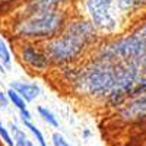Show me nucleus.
Returning a JSON list of instances; mask_svg holds the SVG:
<instances>
[{"instance_id":"nucleus-4","label":"nucleus","mask_w":146,"mask_h":146,"mask_svg":"<svg viewBox=\"0 0 146 146\" xmlns=\"http://www.w3.org/2000/svg\"><path fill=\"white\" fill-rule=\"evenodd\" d=\"M120 118L126 123H142L146 121V94L131 96L118 110Z\"/></svg>"},{"instance_id":"nucleus-8","label":"nucleus","mask_w":146,"mask_h":146,"mask_svg":"<svg viewBox=\"0 0 146 146\" xmlns=\"http://www.w3.org/2000/svg\"><path fill=\"white\" fill-rule=\"evenodd\" d=\"M9 131L12 135V139L15 142V146H28L29 139L27 137L25 131H23L16 123H9Z\"/></svg>"},{"instance_id":"nucleus-2","label":"nucleus","mask_w":146,"mask_h":146,"mask_svg":"<svg viewBox=\"0 0 146 146\" xmlns=\"http://www.w3.org/2000/svg\"><path fill=\"white\" fill-rule=\"evenodd\" d=\"M66 25L64 13L58 7L32 10L19 23H16L15 32L21 38L27 40H50L58 35Z\"/></svg>"},{"instance_id":"nucleus-16","label":"nucleus","mask_w":146,"mask_h":146,"mask_svg":"<svg viewBox=\"0 0 146 146\" xmlns=\"http://www.w3.org/2000/svg\"><path fill=\"white\" fill-rule=\"evenodd\" d=\"M51 142H53V146H72L66 140V137L63 135H60L58 131H54L51 135Z\"/></svg>"},{"instance_id":"nucleus-6","label":"nucleus","mask_w":146,"mask_h":146,"mask_svg":"<svg viewBox=\"0 0 146 146\" xmlns=\"http://www.w3.org/2000/svg\"><path fill=\"white\" fill-rule=\"evenodd\" d=\"M9 88L13 89V91H16V92L22 96V98H23V101H25L27 104L35 101V100L40 96V94H41L40 85L35 83V82H21V80H15V82H10Z\"/></svg>"},{"instance_id":"nucleus-7","label":"nucleus","mask_w":146,"mask_h":146,"mask_svg":"<svg viewBox=\"0 0 146 146\" xmlns=\"http://www.w3.org/2000/svg\"><path fill=\"white\" fill-rule=\"evenodd\" d=\"M121 13H133L146 6V0H115Z\"/></svg>"},{"instance_id":"nucleus-19","label":"nucleus","mask_w":146,"mask_h":146,"mask_svg":"<svg viewBox=\"0 0 146 146\" xmlns=\"http://www.w3.org/2000/svg\"><path fill=\"white\" fill-rule=\"evenodd\" d=\"M89 136H91V131L85 130V131H83V137H89Z\"/></svg>"},{"instance_id":"nucleus-12","label":"nucleus","mask_w":146,"mask_h":146,"mask_svg":"<svg viewBox=\"0 0 146 146\" xmlns=\"http://www.w3.org/2000/svg\"><path fill=\"white\" fill-rule=\"evenodd\" d=\"M0 64L5 69H10L12 66V54L9 51L6 42L2 38H0Z\"/></svg>"},{"instance_id":"nucleus-3","label":"nucleus","mask_w":146,"mask_h":146,"mask_svg":"<svg viewBox=\"0 0 146 146\" xmlns=\"http://www.w3.org/2000/svg\"><path fill=\"white\" fill-rule=\"evenodd\" d=\"M88 21L96 31L114 34L121 25V10L115 0H83Z\"/></svg>"},{"instance_id":"nucleus-1","label":"nucleus","mask_w":146,"mask_h":146,"mask_svg":"<svg viewBox=\"0 0 146 146\" xmlns=\"http://www.w3.org/2000/svg\"><path fill=\"white\" fill-rule=\"evenodd\" d=\"M96 35L98 31L88 19H73L66 22L58 35L44 42L42 51L51 63L67 64L79 58L82 53L95 42Z\"/></svg>"},{"instance_id":"nucleus-5","label":"nucleus","mask_w":146,"mask_h":146,"mask_svg":"<svg viewBox=\"0 0 146 146\" xmlns=\"http://www.w3.org/2000/svg\"><path fill=\"white\" fill-rule=\"evenodd\" d=\"M19 57H21L22 63H25L28 67H31L34 70H38V72L47 70V67L51 64L47 54L42 50H40L36 45L29 44V42H22L21 44Z\"/></svg>"},{"instance_id":"nucleus-15","label":"nucleus","mask_w":146,"mask_h":146,"mask_svg":"<svg viewBox=\"0 0 146 146\" xmlns=\"http://www.w3.org/2000/svg\"><path fill=\"white\" fill-rule=\"evenodd\" d=\"M133 32H135L140 38V41L146 45V19L142 21L140 23H137V25L135 27V29H133Z\"/></svg>"},{"instance_id":"nucleus-20","label":"nucleus","mask_w":146,"mask_h":146,"mask_svg":"<svg viewBox=\"0 0 146 146\" xmlns=\"http://www.w3.org/2000/svg\"><path fill=\"white\" fill-rule=\"evenodd\" d=\"M28 146H36V145H35V143H34V142L29 139V142H28Z\"/></svg>"},{"instance_id":"nucleus-9","label":"nucleus","mask_w":146,"mask_h":146,"mask_svg":"<svg viewBox=\"0 0 146 146\" xmlns=\"http://www.w3.org/2000/svg\"><path fill=\"white\" fill-rule=\"evenodd\" d=\"M36 111H38L40 117L45 121V123H47L48 126H51V127H54V129H57V127L60 126V124H58V120H57V117L54 115V113L51 111V110H48L47 107L40 105L38 108H36Z\"/></svg>"},{"instance_id":"nucleus-13","label":"nucleus","mask_w":146,"mask_h":146,"mask_svg":"<svg viewBox=\"0 0 146 146\" xmlns=\"http://www.w3.org/2000/svg\"><path fill=\"white\" fill-rule=\"evenodd\" d=\"M22 124H23V127L25 129H28L32 135H34V137H35V140L38 142V145L40 146H48L47 145V142H45V139H44V135L41 133V130L36 127L35 124H32L31 121H22Z\"/></svg>"},{"instance_id":"nucleus-18","label":"nucleus","mask_w":146,"mask_h":146,"mask_svg":"<svg viewBox=\"0 0 146 146\" xmlns=\"http://www.w3.org/2000/svg\"><path fill=\"white\" fill-rule=\"evenodd\" d=\"M142 73H143V78L146 79V57L142 58Z\"/></svg>"},{"instance_id":"nucleus-17","label":"nucleus","mask_w":146,"mask_h":146,"mask_svg":"<svg viewBox=\"0 0 146 146\" xmlns=\"http://www.w3.org/2000/svg\"><path fill=\"white\" fill-rule=\"evenodd\" d=\"M7 104H9V98H7V95H6L5 92L0 91V108L5 110V108L7 107Z\"/></svg>"},{"instance_id":"nucleus-14","label":"nucleus","mask_w":146,"mask_h":146,"mask_svg":"<svg viewBox=\"0 0 146 146\" xmlns=\"http://www.w3.org/2000/svg\"><path fill=\"white\" fill-rule=\"evenodd\" d=\"M0 139H2L5 142L6 146H15V142L13 139H12V135H10V131L7 127H5V124L0 121Z\"/></svg>"},{"instance_id":"nucleus-21","label":"nucleus","mask_w":146,"mask_h":146,"mask_svg":"<svg viewBox=\"0 0 146 146\" xmlns=\"http://www.w3.org/2000/svg\"><path fill=\"white\" fill-rule=\"evenodd\" d=\"M0 72H2V73H5V72H6V70H5V67H3L2 64H0Z\"/></svg>"},{"instance_id":"nucleus-11","label":"nucleus","mask_w":146,"mask_h":146,"mask_svg":"<svg viewBox=\"0 0 146 146\" xmlns=\"http://www.w3.org/2000/svg\"><path fill=\"white\" fill-rule=\"evenodd\" d=\"M6 95H7V98H9V102H12V105H15L18 110H19V113H23V111H27V102L23 101V98L16 92V91H13V89H7V92H6Z\"/></svg>"},{"instance_id":"nucleus-10","label":"nucleus","mask_w":146,"mask_h":146,"mask_svg":"<svg viewBox=\"0 0 146 146\" xmlns=\"http://www.w3.org/2000/svg\"><path fill=\"white\" fill-rule=\"evenodd\" d=\"M66 0H32V10H44V9H56L58 5L64 3Z\"/></svg>"}]
</instances>
